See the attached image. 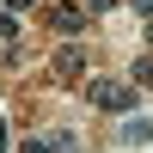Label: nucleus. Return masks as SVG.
I'll return each instance as SVG.
<instances>
[{
    "mask_svg": "<svg viewBox=\"0 0 153 153\" xmlns=\"http://www.w3.org/2000/svg\"><path fill=\"white\" fill-rule=\"evenodd\" d=\"M86 68H92V55H86V37H61L55 49H49V86H86Z\"/></svg>",
    "mask_w": 153,
    "mask_h": 153,
    "instance_id": "1",
    "label": "nucleus"
},
{
    "mask_svg": "<svg viewBox=\"0 0 153 153\" xmlns=\"http://www.w3.org/2000/svg\"><path fill=\"white\" fill-rule=\"evenodd\" d=\"M86 104H92L98 117H135L141 86H123V80H86Z\"/></svg>",
    "mask_w": 153,
    "mask_h": 153,
    "instance_id": "2",
    "label": "nucleus"
},
{
    "mask_svg": "<svg viewBox=\"0 0 153 153\" xmlns=\"http://www.w3.org/2000/svg\"><path fill=\"white\" fill-rule=\"evenodd\" d=\"M43 25L55 37H86L92 12H86V0H49V6H43Z\"/></svg>",
    "mask_w": 153,
    "mask_h": 153,
    "instance_id": "3",
    "label": "nucleus"
},
{
    "mask_svg": "<svg viewBox=\"0 0 153 153\" xmlns=\"http://www.w3.org/2000/svg\"><path fill=\"white\" fill-rule=\"evenodd\" d=\"M117 141H123V147H147V141H153V123H147V117H123Z\"/></svg>",
    "mask_w": 153,
    "mask_h": 153,
    "instance_id": "4",
    "label": "nucleus"
},
{
    "mask_svg": "<svg viewBox=\"0 0 153 153\" xmlns=\"http://www.w3.org/2000/svg\"><path fill=\"white\" fill-rule=\"evenodd\" d=\"M25 61H31V43H6L0 49V74H25Z\"/></svg>",
    "mask_w": 153,
    "mask_h": 153,
    "instance_id": "5",
    "label": "nucleus"
},
{
    "mask_svg": "<svg viewBox=\"0 0 153 153\" xmlns=\"http://www.w3.org/2000/svg\"><path fill=\"white\" fill-rule=\"evenodd\" d=\"M0 43H19V12H0Z\"/></svg>",
    "mask_w": 153,
    "mask_h": 153,
    "instance_id": "6",
    "label": "nucleus"
},
{
    "mask_svg": "<svg viewBox=\"0 0 153 153\" xmlns=\"http://www.w3.org/2000/svg\"><path fill=\"white\" fill-rule=\"evenodd\" d=\"M49 147H55V153H80V135H68V129H61V135H55Z\"/></svg>",
    "mask_w": 153,
    "mask_h": 153,
    "instance_id": "7",
    "label": "nucleus"
},
{
    "mask_svg": "<svg viewBox=\"0 0 153 153\" xmlns=\"http://www.w3.org/2000/svg\"><path fill=\"white\" fill-rule=\"evenodd\" d=\"M19 153H55V147H49V141H37V135H25V141H19Z\"/></svg>",
    "mask_w": 153,
    "mask_h": 153,
    "instance_id": "8",
    "label": "nucleus"
},
{
    "mask_svg": "<svg viewBox=\"0 0 153 153\" xmlns=\"http://www.w3.org/2000/svg\"><path fill=\"white\" fill-rule=\"evenodd\" d=\"M123 0H86V12H117Z\"/></svg>",
    "mask_w": 153,
    "mask_h": 153,
    "instance_id": "9",
    "label": "nucleus"
},
{
    "mask_svg": "<svg viewBox=\"0 0 153 153\" xmlns=\"http://www.w3.org/2000/svg\"><path fill=\"white\" fill-rule=\"evenodd\" d=\"M6 12H19V19H25V12H37V0H6Z\"/></svg>",
    "mask_w": 153,
    "mask_h": 153,
    "instance_id": "10",
    "label": "nucleus"
},
{
    "mask_svg": "<svg viewBox=\"0 0 153 153\" xmlns=\"http://www.w3.org/2000/svg\"><path fill=\"white\" fill-rule=\"evenodd\" d=\"M135 12H141V19H153V0H135Z\"/></svg>",
    "mask_w": 153,
    "mask_h": 153,
    "instance_id": "11",
    "label": "nucleus"
},
{
    "mask_svg": "<svg viewBox=\"0 0 153 153\" xmlns=\"http://www.w3.org/2000/svg\"><path fill=\"white\" fill-rule=\"evenodd\" d=\"M147 43H153V19H147Z\"/></svg>",
    "mask_w": 153,
    "mask_h": 153,
    "instance_id": "12",
    "label": "nucleus"
}]
</instances>
